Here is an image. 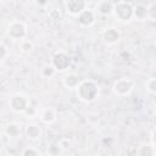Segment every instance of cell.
I'll return each instance as SVG.
<instances>
[{
  "instance_id": "cell-1",
  "label": "cell",
  "mask_w": 156,
  "mask_h": 156,
  "mask_svg": "<svg viewBox=\"0 0 156 156\" xmlns=\"http://www.w3.org/2000/svg\"><path fill=\"white\" fill-rule=\"evenodd\" d=\"M99 95V87L94 80H80L77 87V96L83 102H93Z\"/></svg>"
},
{
  "instance_id": "cell-2",
  "label": "cell",
  "mask_w": 156,
  "mask_h": 156,
  "mask_svg": "<svg viewBox=\"0 0 156 156\" xmlns=\"http://www.w3.org/2000/svg\"><path fill=\"white\" fill-rule=\"evenodd\" d=\"M115 17L121 22H128L134 18V6L127 1H118L115 4L113 12Z\"/></svg>"
},
{
  "instance_id": "cell-3",
  "label": "cell",
  "mask_w": 156,
  "mask_h": 156,
  "mask_svg": "<svg viewBox=\"0 0 156 156\" xmlns=\"http://www.w3.org/2000/svg\"><path fill=\"white\" fill-rule=\"evenodd\" d=\"M9 105L13 112H26L29 108V99L26 95L17 93L10 98Z\"/></svg>"
},
{
  "instance_id": "cell-4",
  "label": "cell",
  "mask_w": 156,
  "mask_h": 156,
  "mask_svg": "<svg viewBox=\"0 0 156 156\" xmlns=\"http://www.w3.org/2000/svg\"><path fill=\"white\" fill-rule=\"evenodd\" d=\"M7 35L12 39V40H24L26 35H27V28L26 26L20 22V21H13L9 24L7 28Z\"/></svg>"
},
{
  "instance_id": "cell-5",
  "label": "cell",
  "mask_w": 156,
  "mask_h": 156,
  "mask_svg": "<svg viewBox=\"0 0 156 156\" xmlns=\"http://www.w3.org/2000/svg\"><path fill=\"white\" fill-rule=\"evenodd\" d=\"M51 65L54 66V68L56 69V72H63L66 71L69 65H71V57L63 52V51H57L51 60Z\"/></svg>"
},
{
  "instance_id": "cell-6",
  "label": "cell",
  "mask_w": 156,
  "mask_h": 156,
  "mask_svg": "<svg viewBox=\"0 0 156 156\" xmlns=\"http://www.w3.org/2000/svg\"><path fill=\"white\" fill-rule=\"evenodd\" d=\"M112 90L116 95L119 96H126L133 90V82L128 78H119L115 80L112 85Z\"/></svg>"
},
{
  "instance_id": "cell-7",
  "label": "cell",
  "mask_w": 156,
  "mask_h": 156,
  "mask_svg": "<svg viewBox=\"0 0 156 156\" xmlns=\"http://www.w3.org/2000/svg\"><path fill=\"white\" fill-rule=\"evenodd\" d=\"M87 9L85 0H66V10L72 16H78Z\"/></svg>"
},
{
  "instance_id": "cell-8",
  "label": "cell",
  "mask_w": 156,
  "mask_h": 156,
  "mask_svg": "<svg viewBox=\"0 0 156 156\" xmlns=\"http://www.w3.org/2000/svg\"><path fill=\"white\" fill-rule=\"evenodd\" d=\"M119 39H121V34H119V32H118L116 28H113V27H108V28H106V29L102 32V40H104V43L107 44V45H113V44H116Z\"/></svg>"
},
{
  "instance_id": "cell-9",
  "label": "cell",
  "mask_w": 156,
  "mask_h": 156,
  "mask_svg": "<svg viewBox=\"0 0 156 156\" xmlns=\"http://www.w3.org/2000/svg\"><path fill=\"white\" fill-rule=\"evenodd\" d=\"M77 20L82 27H90L91 24L95 23V12L89 9H85L83 12H80L77 16Z\"/></svg>"
},
{
  "instance_id": "cell-10",
  "label": "cell",
  "mask_w": 156,
  "mask_h": 156,
  "mask_svg": "<svg viewBox=\"0 0 156 156\" xmlns=\"http://www.w3.org/2000/svg\"><path fill=\"white\" fill-rule=\"evenodd\" d=\"M113 7H115V4L111 1V0H100L96 5V10L100 15H110L113 12Z\"/></svg>"
},
{
  "instance_id": "cell-11",
  "label": "cell",
  "mask_w": 156,
  "mask_h": 156,
  "mask_svg": "<svg viewBox=\"0 0 156 156\" xmlns=\"http://www.w3.org/2000/svg\"><path fill=\"white\" fill-rule=\"evenodd\" d=\"M5 133L7 134L9 138H17L21 135V124L16 122H11L5 127Z\"/></svg>"
},
{
  "instance_id": "cell-12",
  "label": "cell",
  "mask_w": 156,
  "mask_h": 156,
  "mask_svg": "<svg viewBox=\"0 0 156 156\" xmlns=\"http://www.w3.org/2000/svg\"><path fill=\"white\" fill-rule=\"evenodd\" d=\"M79 83H80V79L76 73H71V74H68L63 78V84L68 89H77Z\"/></svg>"
},
{
  "instance_id": "cell-13",
  "label": "cell",
  "mask_w": 156,
  "mask_h": 156,
  "mask_svg": "<svg viewBox=\"0 0 156 156\" xmlns=\"http://www.w3.org/2000/svg\"><path fill=\"white\" fill-rule=\"evenodd\" d=\"M40 119L44 123L50 124L56 119V113H55V111L52 108H45V110H43L40 112Z\"/></svg>"
},
{
  "instance_id": "cell-14",
  "label": "cell",
  "mask_w": 156,
  "mask_h": 156,
  "mask_svg": "<svg viewBox=\"0 0 156 156\" xmlns=\"http://www.w3.org/2000/svg\"><path fill=\"white\" fill-rule=\"evenodd\" d=\"M26 133H27V136L28 139L30 140H37L40 138V128L37 126V124H28L27 128H26Z\"/></svg>"
},
{
  "instance_id": "cell-15",
  "label": "cell",
  "mask_w": 156,
  "mask_h": 156,
  "mask_svg": "<svg viewBox=\"0 0 156 156\" xmlns=\"http://www.w3.org/2000/svg\"><path fill=\"white\" fill-rule=\"evenodd\" d=\"M134 17L136 20H145L147 18V7L144 5L134 6Z\"/></svg>"
},
{
  "instance_id": "cell-16",
  "label": "cell",
  "mask_w": 156,
  "mask_h": 156,
  "mask_svg": "<svg viewBox=\"0 0 156 156\" xmlns=\"http://www.w3.org/2000/svg\"><path fill=\"white\" fill-rule=\"evenodd\" d=\"M138 155H141V156H149V155H155L156 154V147L154 145H144V146H140L139 150L136 151Z\"/></svg>"
},
{
  "instance_id": "cell-17",
  "label": "cell",
  "mask_w": 156,
  "mask_h": 156,
  "mask_svg": "<svg viewBox=\"0 0 156 156\" xmlns=\"http://www.w3.org/2000/svg\"><path fill=\"white\" fill-rule=\"evenodd\" d=\"M20 48H21V51H22V52H29V51L33 49V43H32L30 40L24 39V40L21 41Z\"/></svg>"
},
{
  "instance_id": "cell-18",
  "label": "cell",
  "mask_w": 156,
  "mask_h": 156,
  "mask_svg": "<svg viewBox=\"0 0 156 156\" xmlns=\"http://www.w3.org/2000/svg\"><path fill=\"white\" fill-rule=\"evenodd\" d=\"M145 87L146 89L152 93V94H156V78H150L147 79V82L145 83Z\"/></svg>"
},
{
  "instance_id": "cell-19",
  "label": "cell",
  "mask_w": 156,
  "mask_h": 156,
  "mask_svg": "<svg viewBox=\"0 0 156 156\" xmlns=\"http://www.w3.org/2000/svg\"><path fill=\"white\" fill-rule=\"evenodd\" d=\"M147 18L156 21V4L147 6Z\"/></svg>"
},
{
  "instance_id": "cell-20",
  "label": "cell",
  "mask_w": 156,
  "mask_h": 156,
  "mask_svg": "<svg viewBox=\"0 0 156 156\" xmlns=\"http://www.w3.org/2000/svg\"><path fill=\"white\" fill-rule=\"evenodd\" d=\"M21 155H23V156H28V155H32V156H38V155H40V152L38 151V150H34V149H32V147H26L22 152H21Z\"/></svg>"
},
{
  "instance_id": "cell-21",
  "label": "cell",
  "mask_w": 156,
  "mask_h": 156,
  "mask_svg": "<svg viewBox=\"0 0 156 156\" xmlns=\"http://www.w3.org/2000/svg\"><path fill=\"white\" fill-rule=\"evenodd\" d=\"M151 144L156 147V129H154L151 133Z\"/></svg>"
},
{
  "instance_id": "cell-22",
  "label": "cell",
  "mask_w": 156,
  "mask_h": 156,
  "mask_svg": "<svg viewBox=\"0 0 156 156\" xmlns=\"http://www.w3.org/2000/svg\"><path fill=\"white\" fill-rule=\"evenodd\" d=\"M1 51H2V56H1V58H5V52H6V48H5V45H1Z\"/></svg>"
}]
</instances>
